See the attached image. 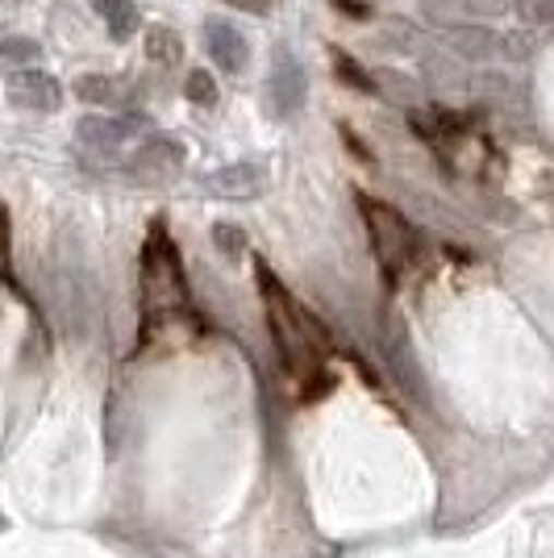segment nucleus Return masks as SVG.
Masks as SVG:
<instances>
[{"label": "nucleus", "mask_w": 554, "mask_h": 558, "mask_svg": "<svg viewBox=\"0 0 554 558\" xmlns=\"http://www.w3.org/2000/svg\"><path fill=\"white\" fill-rule=\"evenodd\" d=\"M263 184H267V171L258 163H233L208 175V187L217 196H230V201H251V196L263 192Z\"/></svg>", "instance_id": "10"}, {"label": "nucleus", "mask_w": 554, "mask_h": 558, "mask_svg": "<svg viewBox=\"0 0 554 558\" xmlns=\"http://www.w3.org/2000/svg\"><path fill=\"white\" fill-rule=\"evenodd\" d=\"M125 167H130L134 180H171V175L184 167V150H180L176 142L155 138V142H146Z\"/></svg>", "instance_id": "7"}, {"label": "nucleus", "mask_w": 554, "mask_h": 558, "mask_svg": "<svg viewBox=\"0 0 554 558\" xmlns=\"http://www.w3.org/2000/svg\"><path fill=\"white\" fill-rule=\"evenodd\" d=\"M359 213H363L371 255L380 263V271L388 279L405 276L409 263L417 258V230L405 221V213H396L393 205H384L375 196H363V192H359Z\"/></svg>", "instance_id": "3"}, {"label": "nucleus", "mask_w": 554, "mask_h": 558, "mask_svg": "<svg viewBox=\"0 0 554 558\" xmlns=\"http://www.w3.org/2000/svg\"><path fill=\"white\" fill-rule=\"evenodd\" d=\"M338 9H347V13H354V17H368V9L363 4H350V0H334Z\"/></svg>", "instance_id": "22"}, {"label": "nucleus", "mask_w": 554, "mask_h": 558, "mask_svg": "<svg viewBox=\"0 0 554 558\" xmlns=\"http://www.w3.org/2000/svg\"><path fill=\"white\" fill-rule=\"evenodd\" d=\"M180 322H192L184 263H180V251L167 238V230L155 226L142 246V347H150V338L159 329H171Z\"/></svg>", "instance_id": "2"}, {"label": "nucleus", "mask_w": 554, "mask_h": 558, "mask_svg": "<svg viewBox=\"0 0 554 558\" xmlns=\"http://www.w3.org/2000/svg\"><path fill=\"white\" fill-rule=\"evenodd\" d=\"M184 96L192 105H201V109H213L217 105V84H213V75L205 68H192L184 80Z\"/></svg>", "instance_id": "15"}, {"label": "nucleus", "mask_w": 554, "mask_h": 558, "mask_svg": "<svg viewBox=\"0 0 554 558\" xmlns=\"http://www.w3.org/2000/svg\"><path fill=\"white\" fill-rule=\"evenodd\" d=\"M213 238H217V246H221L226 255H242V251H246V233L238 230V226H226V221H221V226H213Z\"/></svg>", "instance_id": "17"}, {"label": "nucleus", "mask_w": 554, "mask_h": 558, "mask_svg": "<svg viewBox=\"0 0 554 558\" xmlns=\"http://www.w3.org/2000/svg\"><path fill=\"white\" fill-rule=\"evenodd\" d=\"M13 267V230H9V209H0V283L9 279Z\"/></svg>", "instance_id": "18"}, {"label": "nucleus", "mask_w": 554, "mask_h": 558, "mask_svg": "<svg viewBox=\"0 0 554 558\" xmlns=\"http://www.w3.org/2000/svg\"><path fill=\"white\" fill-rule=\"evenodd\" d=\"M230 9H242V13H254V17H263V13H272V0H226Z\"/></svg>", "instance_id": "21"}, {"label": "nucleus", "mask_w": 554, "mask_h": 558, "mask_svg": "<svg viewBox=\"0 0 554 558\" xmlns=\"http://www.w3.org/2000/svg\"><path fill=\"white\" fill-rule=\"evenodd\" d=\"M329 54H334V63H338V75L347 80L350 88H359V93H375V84H371V75H368V71H363V68H359V63H354L350 54H342V50H329Z\"/></svg>", "instance_id": "16"}, {"label": "nucleus", "mask_w": 554, "mask_h": 558, "mask_svg": "<svg viewBox=\"0 0 554 558\" xmlns=\"http://www.w3.org/2000/svg\"><path fill=\"white\" fill-rule=\"evenodd\" d=\"M134 130H146L142 117H84L75 125V134L84 146H96V150H113L121 142L134 138Z\"/></svg>", "instance_id": "8"}, {"label": "nucleus", "mask_w": 554, "mask_h": 558, "mask_svg": "<svg viewBox=\"0 0 554 558\" xmlns=\"http://www.w3.org/2000/svg\"><path fill=\"white\" fill-rule=\"evenodd\" d=\"M43 59V47L29 38H4L0 43V68H29Z\"/></svg>", "instance_id": "14"}, {"label": "nucleus", "mask_w": 554, "mask_h": 558, "mask_svg": "<svg viewBox=\"0 0 554 558\" xmlns=\"http://www.w3.org/2000/svg\"><path fill=\"white\" fill-rule=\"evenodd\" d=\"M521 9H526V17H533V22H554V0H526Z\"/></svg>", "instance_id": "20"}, {"label": "nucleus", "mask_w": 554, "mask_h": 558, "mask_svg": "<svg viewBox=\"0 0 554 558\" xmlns=\"http://www.w3.org/2000/svg\"><path fill=\"white\" fill-rule=\"evenodd\" d=\"M205 47H208V54H213V63L226 68L230 75L246 71V63H251V43H246V34H242L238 25L221 22V17H208L205 22Z\"/></svg>", "instance_id": "6"}, {"label": "nucleus", "mask_w": 554, "mask_h": 558, "mask_svg": "<svg viewBox=\"0 0 554 558\" xmlns=\"http://www.w3.org/2000/svg\"><path fill=\"white\" fill-rule=\"evenodd\" d=\"M471 13H480V17H501V13H508L513 9V0H462Z\"/></svg>", "instance_id": "19"}, {"label": "nucleus", "mask_w": 554, "mask_h": 558, "mask_svg": "<svg viewBox=\"0 0 554 558\" xmlns=\"http://www.w3.org/2000/svg\"><path fill=\"white\" fill-rule=\"evenodd\" d=\"M442 43L450 50H459L462 59H475V63H487V59H501V34L492 29H480V25H442Z\"/></svg>", "instance_id": "9"}, {"label": "nucleus", "mask_w": 554, "mask_h": 558, "mask_svg": "<svg viewBox=\"0 0 554 558\" xmlns=\"http://www.w3.org/2000/svg\"><path fill=\"white\" fill-rule=\"evenodd\" d=\"M71 93L80 96L84 105H100V109H121L130 100V84L117 75H80L71 84Z\"/></svg>", "instance_id": "11"}, {"label": "nucleus", "mask_w": 554, "mask_h": 558, "mask_svg": "<svg viewBox=\"0 0 554 558\" xmlns=\"http://www.w3.org/2000/svg\"><path fill=\"white\" fill-rule=\"evenodd\" d=\"M142 47H146V59L159 63V68H176V63L184 59V38H180L171 25H150Z\"/></svg>", "instance_id": "12"}, {"label": "nucleus", "mask_w": 554, "mask_h": 558, "mask_svg": "<svg viewBox=\"0 0 554 558\" xmlns=\"http://www.w3.org/2000/svg\"><path fill=\"white\" fill-rule=\"evenodd\" d=\"M93 9L105 17L113 43H130V34L138 29V4L134 0H93Z\"/></svg>", "instance_id": "13"}, {"label": "nucleus", "mask_w": 554, "mask_h": 558, "mask_svg": "<svg viewBox=\"0 0 554 558\" xmlns=\"http://www.w3.org/2000/svg\"><path fill=\"white\" fill-rule=\"evenodd\" d=\"M4 93H9V100H13L17 109H29V113H55V109L63 105L59 80H50L47 71H34V68L13 71L9 84H4Z\"/></svg>", "instance_id": "5"}, {"label": "nucleus", "mask_w": 554, "mask_h": 558, "mask_svg": "<svg viewBox=\"0 0 554 558\" xmlns=\"http://www.w3.org/2000/svg\"><path fill=\"white\" fill-rule=\"evenodd\" d=\"M304 93H309L304 68L292 59V50L276 47V63H272V75H267V105H272V113L292 117L304 105Z\"/></svg>", "instance_id": "4"}, {"label": "nucleus", "mask_w": 554, "mask_h": 558, "mask_svg": "<svg viewBox=\"0 0 554 558\" xmlns=\"http://www.w3.org/2000/svg\"><path fill=\"white\" fill-rule=\"evenodd\" d=\"M254 276H258V296H263L267 329H272V342H276V350H279L284 372L297 379V388H301L304 400H317V396L329 388V379H325L329 333H325L322 322L279 283L276 271H272L263 258L254 263Z\"/></svg>", "instance_id": "1"}]
</instances>
